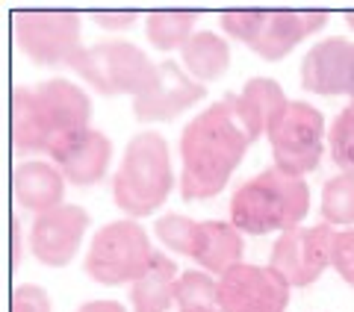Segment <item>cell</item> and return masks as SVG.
Instances as JSON below:
<instances>
[{
	"instance_id": "obj_7",
	"label": "cell",
	"mask_w": 354,
	"mask_h": 312,
	"mask_svg": "<svg viewBox=\"0 0 354 312\" xmlns=\"http://www.w3.org/2000/svg\"><path fill=\"white\" fill-rule=\"evenodd\" d=\"M68 68L88 83L95 92L106 97L130 95L139 97L151 83L157 65L148 59V53L130 41H101L92 48H83L71 59Z\"/></svg>"
},
{
	"instance_id": "obj_17",
	"label": "cell",
	"mask_w": 354,
	"mask_h": 312,
	"mask_svg": "<svg viewBox=\"0 0 354 312\" xmlns=\"http://www.w3.org/2000/svg\"><path fill=\"white\" fill-rule=\"evenodd\" d=\"M230 97H234V106L242 118V124L248 127L254 139L269 136L292 104V100L283 95L281 83L269 80V77H254V80L245 83V88H242L239 95H230Z\"/></svg>"
},
{
	"instance_id": "obj_23",
	"label": "cell",
	"mask_w": 354,
	"mask_h": 312,
	"mask_svg": "<svg viewBox=\"0 0 354 312\" xmlns=\"http://www.w3.org/2000/svg\"><path fill=\"white\" fill-rule=\"evenodd\" d=\"M322 221L330 227L354 224V177L337 174L322 186Z\"/></svg>"
},
{
	"instance_id": "obj_12",
	"label": "cell",
	"mask_w": 354,
	"mask_h": 312,
	"mask_svg": "<svg viewBox=\"0 0 354 312\" xmlns=\"http://www.w3.org/2000/svg\"><path fill=\"white\" fill-rule=\"evenodd\" d=\"M207 95V86L192 80L177 62H160L151 83L139 97H133V115L139 121H174Z\"/></svg>"
},
{
	"instance_id": "obj_6",
	"label": "cell",
	"mask_w": 354,
	"mask_h": 312,
	"mask_svg": "<svg viewBox=\"0 0 354 312\" xmlns=\"http://www.w3.org/2000/svg\"><path fill=\"white\" fill-rule=\"evenodd\" d=\"M328 24L325 12H260V9H248V12H225L221 15V30L236 41L248 44L257 57L278 62L319 32Z\"/></svg>"
},
{
	"instance_id": "obj_30",
	"label": "cell",
	"mask_w": 354,
	"mask_h": 312,
	"mask_svg": "<svg viewBox=\"0 0 354 312\" xmlns=\"http://www.w3.org/2000/svg\"><path fill=\"white\" fill-rule=\"evenodd\" d=\"M346 21H348V27H351V30H354V15H348V18H346Z\"/></svg>"
},
{
	"instance_id": "obj_10",
	"label": "cell",
	"mask_w": 354,
	"mask_h": 312,
	"mask_svg": "<svg viewBox=\"0 0 354 312\" xmlns=\"http://www.w3.org/2000/svg\"><path fill=\"white\" fill-rule=\"evenodd\" d=\"M12 32L36 65H71L83 50L80 15L74 12H15Z\"/></svg>"
},
{
	"instance_id": "obj_15",
	"label": "cell",
	"mask_w": 354,
	"mask_h": 312,
	"mask_svg": "<svg viewBox=\"0 0 354 312\" xmlns=\"http://www.w3.org/2000/svg\"><path fill=\"white\" fill-rule=\"evenodd\" d=\"M53 165L62 171V177L74 186H95L106 177L109 159H113V142L101 130L88 127L77 136L65 139L57 150L50 153Z\"/></svg>"
},
{
	"instance_id": "obj_16",
	"label": "cell",
	"mask_w": 354,
	"mask_h": 312,
	"mask_svg": "<svg viewBox=\"0 0 354 312\" xmlns=\"http://www.w3.org/2000/svg\"><path fill=\"white\" fill-rule=\"evenodd\" d=\"M242 233L230 221H198L186 256L201 265V271L221 277L242 262Z\"/></svg>"
},
{
	"instance_id": "obj_11",
	"label": "cell",
	"mask_w": 354,
	"mask_h": 312,
	"mask_svg": "<svg viewBox=\"0 0 354 312\" xmlns=\"http://www.w3.org/2000/svg\"><path fill=\"white\" fill-rule=\"evenodd\" d=\"M292 286L272 265L239 262L218 277L221 312H283Z\"/></svg>"
},
{
	"instance_id": "obj_9",
	"label": "cell",
	"mask_w": 354,
	"mask_h": 312,
	"mask_svg": "<svg viewBox=\"0 0 354 312\" xmlns=\"http://www.w3.org/2000/svg\"><path fill=\"white\" fill-rule=\"evenodd\" d=\"M334 242H337V230L325 224V221L316 227H295L290 233H281L278 242L272 244L269 265L292 289H304L316 283L330 269Z\"/></svg>"
},
{
	"instance_id": "obj_26",
	"label": "cell",
	"mask_w": 354,
	"mask_h": 312,
	"mask_svg": "<svg viewBox=\"0 0 354 312\" xmlns=\"http://www.w3.org/2000/svg\"><path fill=\"white\" fill-rule=\"evenodd\" d=\"M330 269H334L348 286H354V230L337 233V242H334V262H330Z\"/></svg>"
},
{
	"instance_id": "obj_19",
	"label": "cell",
	"mask_w": 354,
	"mask_h": 312,
	"mask_svg": "<svg viewBox=\"0 0 354 312\" xmlns=\"http://www.w3.org/2000/svg\"><path fill=\"white\" fill-rule=\"evenodd\" d=\"M177 265L165 253L157 251L153 265L130 286V306L133 312H169L177 295Z\"/></svg>"
},
{
	"instance_id": "obj_21",
	"label": "cell",
	"mask_w": 354,
	"mask_h": 312,
	"mask_svg": "<svg viewBox=\"0 0 354 312\" xmlns=\"http://www.w3.org/2000/svg\"><path fill=\"white\" fill-rule=\"evenodd\" d=\"M195 12H151L145 21L148 41L157 50H183V44L195 36Z\"/></svg>"
},
{
	"instance_id": "obj_5",
	"label": "cell",
	"mask_w": 354,
	"mask_h": 312,
	"mask_svg": "<svg viewBox=\"0 0 354 312\" xmlns=\"http://www.w3.org/2000/svg\"><path fill=\"white\" fill-rule=\"evenodd\" d=\"M153 260H157V251L145 227H139L133 218H124L95 233L83 269L101 286H133L153 265Z\"/></svg>"
},
{
	"instance_id": "obj_24",
	"label": "cell",
	"mask_w": 354,
	"mask_h": 312,
	"mask_svg": "<svg viewBox=\"0 0 354 312\" xmlns=\"http://www.w3.org/2000/svg\"><path fill=\"white\" fill-rule=\"evenodd\" d=\"M328 148L337 168L354 177V104H348L334 118V124L328 130Z\"/></svg>"
},
{
	"instance_id": "obj_14",
	"label": "cell",
	"mask_w": 354,
	"mask_h": 312,
	"mask_svg": "<svg viewBox=\"0 0 354 312\" xmlns=\"http://www.w3.org/2000/svg\"><path fill=\"white\" fill-rule=\"evenodd\" d=\"M301 86L313 95L337 97L354 88V41L325 39L307 50L301 62Z\"/></svg>"
},
{
	"instance_id": "obj_3",
	"label": "cell",
	"mask_w": 354,
	"mask_h": 312,
	"mask_svg": "<svg viewBox=\"0 0 354 312\" xmlns=\"http://www.w3.org/2000/svg\"><path fill=\"white\" fill-rule=\"evenodd\" d=\"M307 209V180L272 165L234 192V197H230V224L239 233H248V236L290 233L304 221Z\"/></svg>"
},
{
	"instance_id": "obj_27",
	"label": "cell",
	"mask_w": 354,
	"mask_h": 312,
	"mask_svg": "<svg viewBox=\"0 0 354 312\" xmlns=\"http://www.w3.org/2000/svg\"><path fill=\"white\" fill-rule=\"evenodd\" d=\"M136 12H92V21L104 30H127L136 24Z\"/></svg>"
},
{
	"instance_id": "obj_22",
	"label": "cell",
	"mask_w": 354,
	"mask_h": 312,
	"mask_svg": "<svg viewBox=\"0 0 354 312\" xmlns=\"http://www.w3.org/2000/svg\"><path fill=\"white\" fill-rule=\"evenodd\" d=\"M174 304L177 312H221L218 280L207 271H180Z\"/></svg>"
},
{
	"instance_id": "obj_29",
	"label": "cell",
	"mask_w": 354,
	"mask_h": 312,
	"mask_svg": "<svg viewBox=\"0 0 354 312\" xmlns=\"http://www.w3.org/2000/svg\"><path fill=\"white\" fill-rule=\"evenodd\" d=\"M77 312H127V306L118 304V300H88Z\"/></svg>"
},
{
	"instance_id": "obj_1",
	"label": "cell",
	"mask_w": 354,
	"mask_h": 312,
	"mask_svg": "<svg viewBox=\"0 0 354 312\" xmlns=\"http://www.w3.org/2000/svg\"><path fill=\"white\" fill-rule=\"evenodd\" d=\"M254 136L234 106V97L207 106L180 136V197L198 204L225 192Z\"/></svg>"
},
{
	"instance_id": "obj_13",
	"label": "cell",
	"mask_w": 354,
	"mask_h": 312,
	"mask_svg": "<svg viewBox=\"0 0 354 312\" xmlns=\"http://www.w3.org/2000/svg\"><path fill=\"white\" fill-rule=\"evenodd\" d=\"M88 230V213L83 206L62 204L44 215H36L30 230V251L48 269H65L83 244Z\"/></svg>"
},
{
	"instance_id": "obj_28",
	"label": "cell",
	"mask_w": 354,
	"mask_h": 312,
	"mask_svg": "<svg viewBox=\"0 0 354 312\" xmlns=\"http://www.w3.org/2000/svg\"><path fill=\"white\" fill-rule=\"evenodd\" d=\"M9 244H12L9 262H12V269H18V262H21V224H18L15 215H12V221H9Z\"/></svg>"
},
{
	"instance_id": "obj_4",
	"label": "cell",
	"mask_w": 354,
	"mask_h": 312,
	"mask_svg": "<svg viewBox=\"0 0 354 312\" xmlns=\"http://www.w3.org/2000/svg\"><path fill=\"white\" fill-rule=\"evenodd\" d=\"M174 186L169 142L160 133L133 136L113 177V200L130 218H148L169 200Z\"/></svg>"
},
{
	"instance_id": "obj_2",
	"label": "cell",
	"mask_w": 354,
	"mask_h": 312,
	"mask_svg": "<svg viewBox=\"0 0 354 312\" xmlns=\"http://www.w3.org/2000/svg\"><path fill=\"white\" fill-rule=\"evenodd\" d=\"M92 100L71 80H48L36 88L18 86L9 97V139L27 153H53L65 139L88 130Z\"/></svg>"
},
{
	"instance_id": "obj_31",
	"label": "cell",
	"mask_w": 354,
	"mask_h": 312,
	"mask_svg": "<svg viewBox=\"0 0 354 312\" xmlns=\"http://www.w3.org/2000/svg\"><path fill=\"white\" fill-rule=\"evenodd\" d=\"M351 104H354V88H351Z\"/></svg>"
},
{
	"instance_id": "obj_8",
	"label": "cell",
	"mask_w": 354,
	"mask_h": 312,
	"mask_svg": "<svg viewBox=\"0 0 354 312\" xmlns=\"http://www.w3.org/2000/svg\"><path fill=\"white\" fill-rule=\"evenodd\" d=\"M274 165L286 174L304 177L319 168L325 156V115L307 100H292L269 133Z\"/></svg>"
},
{
	"instance_id": "obj_18",
	"label": "cell",
	"mask_w": 354,
	"mask_h": 312,
	"mask_svg": "<svg viewBox=\"0 0 354 312\" xmlns=\"http://www.w3.org/2000/svg\"><path fill=\"white\" fill-rule=\"evenodd\" d=\"M12 195L21 206L32 215H44L62 206L65 197V177L50 162H21L12 171Z\"/></svg>"
},
{
	"instance_id": "obj_20",
	"label": "cell",
	"mask_w": 354,
	"mask_h": 312,
	"mask_svg": "<svg viewBox=\"0 0 354 312\" xmlns=\"http://www.w3.org/2000/svg\"><path fill=\"white\" fill-rule=\"evenodd\" d=\"M186 74L198 83H216L230 68V44L213 30H198L180 50Z\"/></svg>"
},
{
	"instance_id": "obj_25",
	"label": "cell",
	"mask_w": 354,
	"mask_h": 312,
	"mask_svg": "<svg viewBox=\"0 0 354 312\" xmlns=\"http://www.w3.org/2000/svg\"><path fill=\"white\" fill-rule=\"evenodd\" d=\"M9 312H50V298L36 283L15 286L9 298Z\"/></svg>"
}]
</instances>
